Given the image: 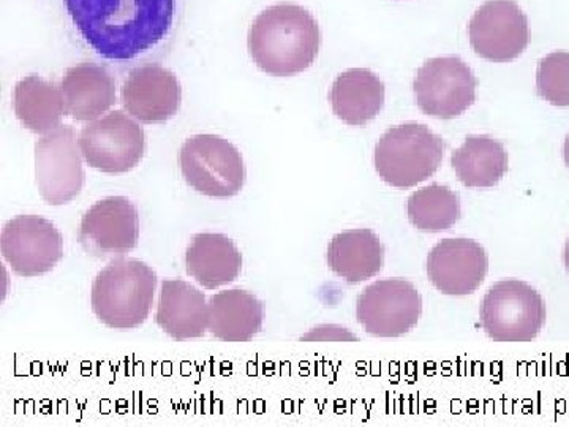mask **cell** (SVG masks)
Wrapping results in <instances>:
<instances>
[{
	"mask_svg": "<svg viewBox=\"0 0 569 427\" xmlns=\"http://www.w3.org/2000/svg\"><path fill=\"white\" fill-rule=\"evenodd\" d=\"M156 288L157 275L151 266L119 258L93 279V314L111 329L138 328L151 314Z\"/></svg>",
	"mask_w": 569,
	"mask_h": 427,
	"instance_id": "3957f363",
	"label": "cell"
},
{
	"mask_svg": "<svg viewBox=\"0 0 569 427\" xmlns=\"http://www.w3.org/2000/svg\"><path fill=\"white\" fill-rule=\"evenodd\" d=\"M67 116L78 122H92L116 103L114 77L93 62L70 67L61 82Z\"/></svg>",
	"mask_w": 569,
	"mask_h": 427,
	"instance_id": "e0dca14e",
	"label": "cell"
},
{
	"mask_svg": "<svg viewBox=\"0 0 569 427\" xmlns=\"http://www.w3.org/2000/svg\"><path fill=\"white\" fill-rule=\"evenodd\" d=\"M478 80L456 56L427 61L413 81L419 110L437 119H455L477 100Z\"/></svg>",
	"mask_w": 569,
	"mask_h": 427,
	"instance_id": "ba28073f",
	"label": "cell"
},
{
	"mask_svg": "<svg viewBox=\"0 0 569 427\" xmlns=\"http://www.w3.org/2000/svg\"><path fill=\"white\" fill-rule=\"evenodd\" d=\"M0 249L14 275L39 277L62 260L63 238L43 217L18 216L3 227Z\"/></svg>",
	"mask_w": 569,
	"mask_h": 427,
	"instance_id": "7c38bea8",
	"label": "cell"
},
{
	"mask_svg": "<svg viewBox=\"0 0 569 427\" xmlns=\"http://www.w3.org/2000/svg\"><path fill=\"white\" fill-rule=\"evenodd\" d=\"M209 302L203 291L181 279H167L160 288L156 324L173 339L187 340L208 331Z\"/></svg>",
	"mask_w": 569,
	"mask_h": 427,
	"instance_id": "2e32d148",
	"label": "cell"
},
{
	"mask_svg": "<svg viewBox=\"0 0 569 427\" xmlns=\"http://www.w3.org/2000/svg\"><path fill=\"white\" fill-rule=\"evenodd\" d=\"M179 163L187 186L206 197H234L244 187V159L234 145L219 135L187 138Z\"/></svg>",
	"mask_w": 569,
	"mask_h": 427,
	"instance_id": "5b68a950",
	"label": "cell"
},
{
	"mask_svg": "<svg viewBox=\"0 0 569 427\" xmlns=\"http://www.w3.org/2000/svg\"><path fill=\"white\" fill-rule=\"evenodd\" d=\"M80 39L100 58L133 62L163 50L183 20L186 0H62Z\"/></svg>",
	"mask_w": 569,
	"mask_h": 427,
	"instance_id": "6da1fadb",
	"label": "cell"
},
{
	"mask_svg": "<svg viewBox=\"0 0 569 427\" xmlns=\"http://www.w3.org/2000/svg\"><path fill=\"white\" fill-rule=\"evenodd\" d=\"M80 149L86 163L107 175H123L140 165L146 153V133L123 111H111L81 130Z\"/></svg>",
	"mask_w": 569,
	"mask_h": 427,
	"instance_id": "52a82bcc",
	"label": "cell"
},
{
	"mask_svg": "<svg viewBox=\"0 0 569 427\" xmlns=\"http://www.w3.org/2000/svg\"><path fill=\"white\" fill-rule=\"evenodd\" d=\"M80 141L73 127L59 126L36 142V181L44 203L62 206L84 187Z\"/></svg>",
	"mask_w": 569,
	"mask_h": 427,
	"instance_id": "9c48e42d",
	"label": "cell"
},
{
	"mask_svg": "<svg viewBox=\"0 0 569 427\" xmlns=\"http://www.w3.org/2000/svg\"><path fill=\"white\" fill-rule=\"evenodd\" d=\"M332 111L351 127L367 126L385 105V82L373 71L350 69L340 73L329 92Z\"/></svg>",
	"mask_w": 569,
	"mask_h": 427,
	"instance_id": "ac0fdd59",
	"label": "cell"
},
{
	"mask_svg": "<svg viewBox=\"0 0 569 427\" xmlns=\"http://www.w3.org/2000/svg\"><path fill=\"white\" fill-rule=\"evenodd\" d=\"M302 342H356L358 337L346 328L336 325H323L313 328L309 335L301 337Z\"/></svg>",
	"mask_w": 569,
	"mask_h": 427,
	"instance_id": "484cf974",
	"label": "cell"
},
{
	"mask_svg": "<svg viewBox=\"0 0 569 427\" xmlns=\"http://www.w3.org/2000/svg\"><path fill=\"white\" fill-rule=\"evenodd\" d=\"M247 44L258 69L271 77H295L316 62L320 26L305 7L279 3L254 18Z\"/></svg>",
	"mask_w": 569,
	"mask_h": 427,
	"instance_id": "7a4b0ae2",
	"label": "cell"
},
{
	"mask_svg": "<svg viewBox=\"0 0 569 427\" xmlns=\"http://www.w3.org/2000/svg\"><path fill=\"white\" fill-rule=\"evenodd\" d=\"M537 91L553 107H569V52L553 51L541 59L537 71Z\"/></svg>",
	"mask_w": 569,
	"mask_h": 427,
	"instance_id": "d4e9b609",
	"label": "cell"
},
{
	"mask_svg": "<svg viewBox=\"0 0 569 427\" xmlns=\"http://www.w3.org/2000/svg\"><path fill=\"white\" fill-rule=\"evenodd\" d=\"M186 269L201 287L216 290L241 275L242 254L228 236L200 234L187 247Z\"/></svg>",
	"mask_w": 569,
	"mask_h": 427,
	"instance_id": "d6986e66",
	"label": "cell"
},
{
	"mask_svg": "<svg viewBox=\"0 0 569 427\" xmlns=\"http://www.w3.org/2000/svg\"><path fill=\"white\" fill-rule=\"evenodd\" d=\"M123 108L142 123L170 121L181 110V82L173 71L146 63L130 71L121 89Z\"/></svg>",
	"mask_w": 569,
	"mask_h": 427,
	"instance_id": "9a60e30c",
	"label": "cell"
},
{
	"mask_svg": "<svg viewBox=\"0 0 569 427\" xmlns=\"http://www.w3.org/2000/svg\"><path fill=\"white\" fill-rule=\"evenodd\" d=\"M459 181L471 189L497 186L508 171V152L500 141L489 135L468 137L451 156Z\"/></svg>",
	"mask_w": 569,
	"mask_h": 427,
	"instance_id": "7402d4cb",
	"label": "cell"
},
{
	"mask_svg": "<svg viewBox=\"0 0 569 427\" xmlns=\"http://www.w3.org/2000/svg\"><path fill=\"white\" fill-rule=\"evenodd\" d=\"M385 247L372 230L359 228L336 235L328 247V265L348 284H361L383 268Z\"/></svg>",
	"mask_w": 569,
	"mask_h": 427,
	"instance_id": "44dd1931",
	"label": "cell"
},
{
	"mask_svg": "<svg viewBox=\"0 0 569 427\" xmlns=\"http://www.w3.org/2000/svg\"><path fill=\"white\" fill-rule=\"evenodd\" d=\"M443 138L425 123L391 127L377 142L373 163L378 176L396 189H411L437 173L443 162Z\"/></svg>",
	"mask_w": 569,
	"mask_h": 427,
	"instance_id": "277c9868",
	"label": "cell"
},
{
	"mask_svg": "<svg viewBox=\"0 0 569 427\" xmlns=\"http://www.w3.org/2000/svg\"><path fill=\"white\" fill-rule=\"evenodd\" d=\"M422 298L406 279H383L370 284L358 296L356 317L369 335L400 337L418 325Z\"/></svg>",
	"mask_w": 569,
	"mask_h": 427,
	"instance_id": "30bf717a",
	"label": "cell"
},
{
	"mask_svg": "<svg viewBox=\"0 0 569 427\" xmlns=\"http://www.w3.org/2000/svg\"><path fill=\"white\" fill-rule=\"evenodd\" d=\"M489 271L485 247L471 239H443L427 257V276L438 291L448 296L475 294Z\"/></svg>",
	"mask_w": 569,
	"mask_h": 427,
	"instance_id": "5bb4252c",
	"label": "cell"
},
{
	"mask_svg": "<svg viewBox=\"0 0 569 427\" xmlns=\"http://www.w3.org/2000/svg\"><path fill=\"white\" fill-rule=\"evenodd\" d=\"M140 216L126 197L97 201L82 216L78 239L82 249L97 258L122 257L138 245Z\"/></svg>",
	"mask_w": 569,
	"mask_h": 427,
	"instance_id": "4fadbf2b",
	"label": "cell"
},
{
	"mask_svg": "<svg viewBox=\"0 0 569 427\" xmlns=\"http://www.w3.org/2000/svg\"><path fill=\"white\" fill-rule=\"evenodd\" d=\"M545 321V299L522 280H500L482 299V328L496 342H531Z\"/></svg>",
	"mask_w": 569,
	"mask_h": 427,
	"instance_id": "8992f818",
	"label": "cell"
},
{
	"mask_svg": "<svg viewBox=\"0 0 569 427\" xmlns=\"http://www.w3.org/2000/svg\"><path fill=\"white\" fill-rule=\"evenodd\" d=\"M263 305L250 291L233 288L209 299L208 331L224 342H247L261 331Z\"/></svg>",
	"mask_w": 569,
	"mask_h": 427,
	"instance_id": "ffe728a7",
	"label": "cell"
},
{
	"mask_svg": "<svg viewBox=\"0 0 569 427\" xmlns=\"http://www.w3.org/2000/svg\"><path fill=\"white\" fill-rule=\"evenodd\" d=\"M563 264L567 266V271L569 272V238L563 249Z\"/></svg>",
	"mask_w": 569,
	"mask_h": 427,
	"instance_id": "83f0119b",
	"label": "cell"
},
{
	"mask_svg": "<svg viewBox=\"0 0 569 427\" xmlns=\"http://www.w3.org/2000/svg\"><path fill=\"white\" fill-rule=\"evenodd\" d=\"M13 107L18 121L40 135L61 126L62 116L67 115L61 88L37 75H29L14 86Z\"/></svg>",
	"mask_w": 569,
	"mask_h": 427,
	"instance_id": "603a6c76",
	"label": "cell"
},
{
	"mask_svg": "<svg viewBox=\"0 0 569 427\" xmlns=\"http://www.w3.org/2000/svg\"><path fill=\"white\" fill-rule=\"evenodd\" d=\"M470 44L490 62H511L529 47V18L515 0H488L468 24Z\"/></svg>",
	"mask_w": 569,
	"mask_h": 427,
	"instance_id": "8fae6325",
	"label": "cell"
},
{
	"mask_svg": "<svg viewBox=\"0 0 569 427\" xmlns=\"http://www.w3.org/2000/svg\"><path fill=\"white\" fill-rule=\"evenodd\" d=\"M563 157H565V163H567V167L569 168V133H568L567 140H565Z\"/></svg>",
	"mask_w": 569,
	"mask_h": 427,
	"instance_id": "4316f807",
	"label": "cell"
},
{
	"mask_svg": "<svg viewBox=\"0 0 569 427\" xmlns=\"http://www.w3.org/2000/svg\"><path fill=\"white\" fill-rule=\"evenodd\" d=\"M408 219L419 231L440 234L460 219L459 195L441 183H430L410 195Z\"/></svg>",
	"mask_w": 569,
	"mask_h": 427,
	"instance_id": "cb8c5ba5",
	"label": "cell"
}]
</instances>
